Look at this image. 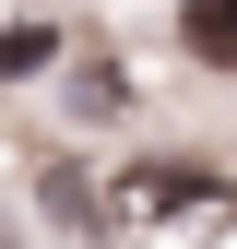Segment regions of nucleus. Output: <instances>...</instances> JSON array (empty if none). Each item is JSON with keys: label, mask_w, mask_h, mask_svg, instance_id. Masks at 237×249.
Returning <instances> with one entry per match:
<instances>
[{"label": "nucleus", "mask_w": 237, "mask_h": 249, "mask_svg": "<svg viewBox=\"0 0 237 249\" xmlns=\"http://www.w3.org/2000/svg\"><path fill=\"white\" fill-rule=\"evenodd\" d=\"M48 59H59L48 24H0V71H48Z\"/></svg>", "instance_id": "f03ea898"}, {"label": "nucleus", "mask_w": 237, "mask_h": 249, "mask_svg": "<svg viewBox=\"0 0 237 249\" xmlns=\"http://www.w3.org/2000/svg\"><path fill=\"white\" fill-rule=\"evenodd\" d=\"M0 249H12V237H0Z\"/></svg>", "instance_id": "7ed1b4c3"}, {"label": "nucleus", "mask_w": 237, "mask_h": 249, "mask_svg": "<svg viewBox=\"0 0 237 249\" xmlns=\"http://www.w3.org/2000/svg\"><path fill=\"white\" fill-rule=\"evenodd\" d=\"M178 48L202 71H237V0H178Z\"/></svg>", "instance_id": "f257e3e1"}]
</instances>
